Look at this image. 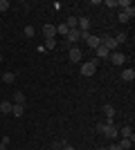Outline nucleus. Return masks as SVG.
Returning a JSON list of instances; mask_svg holds the SVG:
<instances>
[{"label": "nucleus", "instance_id": "nucleus-7", "mask_svg": "<svg viewBox=\"0 0 135 150\" xmlns=\"http://www.w3.org/2000/svg\"><path fill=\"white\" fill-rule=\"evenodd\" d=\"M77 29L79 31H90V18H86V16H81L77 23Z\"/></svg>", "mask_w": 135, "mask_h": 150}, {"label": "nucleus", "instance_id": "nucleus-9", "mask_svg": "<svg viewBox=\"0 0 135 150\" xmlns=\"http://www.w3.org/2000/svg\"><path fill=\"white\" fill-rule=\"evenodd\" d=\"M43 34H45V38H56V25H45Z\"/></svg>", "mask_w": 135, "mask_h": 150}, {"label": "nucleus", "instance_id": "nucleus-6", "mask_svg": "<svg viewBox=\"0 0 135 150\" xmlns=\"http://www.w3.org/2000/svg\"><path fill=\"white\" fill-rule=\"evenodd\" d=\"M86 45H88L90 50H97V47L101 45V38H99V36H92V34H90V36L86 38Z\"/></svg>", "mask_w": 135, "mask_h": 150}, {"label": "nucleus", "instance_id": "nucleus-5", "mask_svg": "<svg viewBox=\"0 0 135 150\" xmlns=\"http://www.w3.org/2000/svg\"><path fill=\"white\" fill-rule=\"evenodd\" d=\"M101 45L106 47V50H110V52L117 50V43H115V38H113V36H104L101 38Z\"/></svg>", "mask_w": 135, "mask_h": 150}, {"label": "nucleus", "instance_id": "nucleus-31", "mask_svg": "<svg viewBox=\"0 0 135 150\" xmlns=\"http://www.w3.org/2000/svg\"><path fill=\"white\" fill-rule=\"evenodd\" d=\"M0 150H7V146H5V144H0Z\"/></svg>", "mask_w": 135, "mask_h": 150}, {"label": "nucleus", "instance_id": "nucleus-13", "mask_svg": "<svg viewBox=\"0 0 135 150\" xmlns=\"http://www.w3.org/2000/svg\"><path fill=\"white\" fill-rule=\"evenodd\" d=\"M0 79H2V83H7V85H9V83L16 81V74H14V72H5V74L0 76Z\"/></svg>", "mask_w": 135, "mask_h": 150}, {"label": "nucleus", "instance_id": "nucleus-1", "mask_svg": "<svg viewBox=\"0 0 135 150\" xmlns=\"http://www.w3.org/2000/svg\"><path fill=\"white\" fill-rule=\"evenodd\" d=\"M97 67H99V61H86L84 65H81V74L84 76H95Z\"/></svg>", "mask_w": 135, "mask_h": 150}, {"label": "nucleus", "instance_id": "nucleus-15", "mask_svg": "<svg viewBox=\"0 0 135 150\" xmlns=\"http://www.w3.org/2000/svg\"><path fill=\"white\" fill-rule=\"evenodd\" d=\"M14 105H25V94H23V92L14 94Z\"/></svg>", "mask_w": 135, "mask_h": 150}, {"label": "nucleus", "instance_id": "nucleus-29", "mask_svg": "<svg viewBox=\"0 0 135 150\" xmlns=\"http://www.w3.org/2000/svg\"><path fill=\"white\" fill-rule=\"evenodd\" d=\"M108 150H122V148H119V144H110Z\"/></svg>", "mask_w": 135, "mask_h": 150}, {"label": "nucleus", "instance_id": "nucleus-16", "mask_svg": "<svg viewBox=\"0 0 135 150\" xmlns=\"http://www.w3.org/2000/svg\"><path fill=\"white\" fill-rule=\"evenodd\" d=\"M113 38H115L117 47H119V45H122V43H126V38H129V36H126V31H119V34H115V36H113Z\"/></svg>", "mask_w": 135, "mask_h": 150}, {"label": "nucleus", "instance_id": "nucleus-30", "mask_svg": "<svg viewBox=\"0 0 135 150\" xmlns=\"http://www.w3.org/2000/svg\"><path fill=\"white\" fill-rule=\"evenodd\" d=\"M63 150H74V148H72V146H70V144H68V146H65V148H63Z\"/></svg>", "mask_w": 135, "mask_h": 150}, {"label": "nucleus", "instance_id": "nucleus-8", "mask_svg": "<svg viewBox=\"0 0 135 150\" xmlns=\"http://www.w3.org/2000/svg\"><path fill=\"white\" fill-rule=\"evenodd\" d=\"M65 40H68V45H74L79 40V29H70L68 36H65Z\"/></svg>", "mask_w": 135, "mask_h": 150}, {"label": "nucleus", "instance_id": "nucleus-23", "mask_svg": "<svg viewBox=\"0 0 135 150\" xmlns=\"http://www.w3.org/2000/svg\"><path fill=\"white\" fill-rule=\"evenodd\" d=\"M124 13H126L129 18H133V16H135V7H133V5H129L126 9H124Z\"/></svg>", "mask_w": 135, "mask_h": 150}, {"label": "nucleus", "instance_id": "nucleus-18", "mask_svg": "<svg viewBox=\"0 0 135 150\" xmlns=\"http://www.w3.org/2000/svg\"><path fill=\"white\" fill-rule=\"evenodd\" d=\"M133 141L135 139H122V141H119V148L122 150H131L133 148Z\"/></svg>", "mask_w": 135, "mask_h": 150}, {"label": "nucleus", "instance_id": "nucleus-20", "mask_svg": "<svg viewBox=\"0 0 135 150\" xmlns=\"http://www.w3.org/2000/svg\"><path fill=\"white\" fill-rule=\"evenodd\" d=\"M77 23H79V18H77V16H70V18L65 20V25H68V29H77Z\"/></svg>", "mask_w": 135, "mask_h": 150}, {"label": "nucleus", "instance_id": "nucleus-26", "mask_svg": "<svg viewBox=\"0 0 135 150\" xmlns=\"http://www.w3.org/2000/svg\"><path fill=\"white\" fill-rule=\"evenodd\" d=\"M9 9V0H0V11H7Z\"/></svg>", "mask_w": 135, "mask_h": 150}, {"label": "nucleus", "instance_id": "nucleus-12", "mask_svg": "<svg viewBox=\"0 0 135 150\" xmlns=\"http://www.w3.org/2000/svg\"><path fill=\"white\" fill-rule=\"evenodd\" d=\"M101 112L106 114V119H113V117H115V108L110 105V103H106V105L101 108Z\"/></svg>", "mask_w": 135, "mask_h": 150}, {"label": "nucleus", "instance_id": "nucleus-32", "mask_svg": "<svg viewBox=\"0 0 135 150\" xmlns=\"http://www.w3.org/2000/svg\"><path fill=\"white\" fill-rule=\"evenodd\" d=\"M97 150H108V148H97Z\"/></svg>", "mask_w": 135, "mask_h": 150}, {"label": "nucleus", "instance_id": "nucleus-14", "mask_svg": "<svg viewBox=\"0 0 135 150\" xmlns=\"http://www.w3.org/2000/svg\"><path fill=\"white\" fill-rule=\"evenodd\" d=\"M119 134H122L124 139H135V137H133V130H131V125H124L122 130H119Z\"/></svg>", "mask_w": 135, "mask_h": 150}, {"label": "nucleus", "instance_id": "nucleus-22", "mask_svg": "<svg viewBox=\"0 0 135 150\" xmlns=\"http://www.w3.org/2000/svg\"><path fill=\"white\" fill-rule=\"evenodd\" d=\"M68 31H70V29H68L65 23H63V25H56V34H59V36H68Z\"/></svg>", "mask_w": 135, "mask_h": 150}, {"label": "nucleus", "instance_id": "nucleus-33", "mask_svg": "<svg viewBox=\"0 0 135 150\" xmlns=\"http://www.w3.org/2000/svg\"><path fill=\"white\" fill-rule=\"evenodd\" d=\"M0 63H2V54H0Z\"/></svg>", "mask_w": 135, "mask_h": 150}, {"label": "nucleus", "instance_id": "nucleus-17", "mask_svg": "<svg viewBox=\"0 0 135 150\" xmlns=\"http://www.w3.org/2000/svg\"><path fill=\"white\" fill-rule=\"evenodd\" d=\"M122 79H124V81H133V79H135V69L133 67H131V69H124V72H122Z\"/></svg>", "mask_w": 135, "mask_h": 150}, {"label": "nucleus", "instance_id": "nucleus-10", "mask_svg": "<svg viewBox=\"0 0 135 150\" xmlns=\"http://www.w3.org/2000/svg\"><path fill=\"white\" fill-rule=\"evenodd\" d=\"M95 54H97V58H108L110 56V50H106L104 45H99V47L95 50Z\"/></svg>", "mask_w": 135, "mask_h": 150}, {"label": "nucleus", "instance_id": "nucleus-25", "mask_svg": "<svg viewBox=\"0 0 135 150\" xmlns=\"http://www.w3.org/2000/svg\"><path fill=\"white\" fill-rule=\"evenodd\" d=\"M65 146H68V141L63 139V141H56V144H54V148H56V150H63Z\"/></svg>", "mask_w": 135, "mask_h": 150}, {"label": "nucleus", "instance_id": "nucleus-27", "mask_svg": "<svg viewBox=\"0 0 135 150\" xmlns=\"http://www.w3.org/2000/svg\"><path fill=\"white\" fill-rule=\"evenodd\" d=\"M129 20H131V18H129V16H126V13H124V11L119 13V23H129Z\"/></svg>", "mask_w": 135, "mask_h": 150}, {"label": "nucleus", "instance_id": "nucleus-19", "mask_svg": "<svg viewBox=\"0 0 135 150\" xmlns=\"http://www.w3.org/2000/svg\"><path fill=\"white\" fill-rule=\"evenodd\" d=\"M56 45H59L56 38H45V45H43V47H45V50H54Z\"/></svg>", "mask_w": 135, "mask_h": 150}, {"label": "nucleus", "instance_id": "nucleus-28", "mask_svg": "<svg viewBox=\"0 0 135 150\" xmlns=\"http://www.w3.org/2000/svg\"><path fill=\"white\" fill-rule=\"evenodd\" d=\"M106 7H117V0H106Z\"/></svg>", "mask_w": 135, "mask_h": 150}, {"label": "nucleus", "instance_id": "nucleus-24", "mask_svg": "<svg viewBox=\"0 0 135 150\" xmlns=\"http://www.w3.org/2000/svg\"><path fill=\"white\" fill-rule=\"evenodd\" d=\"M34 34H36V29H34L32 25H27V27H25V36H27V38H32Z\"/></svg>", "mask_w": 135, "mask_h": 150}, {"label": "nucleus", "instance_id": "nucleus-2", "mask_svg": "<svg viewBox=\"0 0 135 150\" xmlns=\"http://www.w3.org/2000/svg\"><path fill=\"white\" fill-rule=\"evenodd\" d=\"M101 134H104V137H108V139H117L119 130H117L115 125H106V123H104V128H101Z\"/></svg>", "mask_w": 135, "mask_h": 150}, {"label": "nucleus", "instance_id": "nucleus-11", "mask_svg": "<svg viewBox=\"0 0 135 150\" xmlns=\"http://www.w3.org/2000/svg\"><path fill=\"white\" fill-rule=\"evenodd\" d=\"M11 108H14L11 101H2V103H0V112L2 114H11Z\"/></svg>", "mask_w": 135, "mask_h": 150}, {"label": "nucleus", "instance_id": "nucleus-21", "mask_svg": "<svg viewBox=\"0 0 135 150\" xmlns=\"http://www.w3.org/2000/svg\"><path fill=\"white\" fill-rule=\"evenodd\" d=\"M23 112H25V105H14L11 108V117H23Z\"/></svg>", "mask_w": 135, "mask_h": 150}, {"label": "nucleus", "instance_id": "nucleus-3", "mask_svg": "<svg viewBox=\"0 0 135 150\" xmlns=\"http://www.w3.org/2000/svg\"><path fill=\"white\" fill-rule=\"evenodd\" d=\"M68 56H70L72 63H79V61H81V50H79L77 45H72L70 50H68Z\"/></svg>", "mask_w": 135, "mask_h": 150}, {"label": "nucleus", "instance_id": "nucleus-4", "mask_svg": "<svg viewBox=\"0 0 135 150\" xmlns=\"http://www.w3.org/2000/svg\"><path fill=\"white\" fill-rule=\"evenodd\" d=\"M110 61H113V65H124V61H126V56H124L122 52H110Z\"/></svg>", "mask_w": 135, "mask_h": 150}]
</instances>
